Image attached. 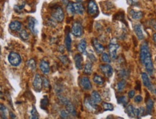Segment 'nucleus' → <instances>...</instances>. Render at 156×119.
I'll use <instances>...</instances> for the list:
<instances>
[{
    "instance_id": "obj_1",
    "label": "nucleus",
    "mask_w": 156,
    "mask_h": 119,
    "mask_svg": "<svg viewBox=\"0 0 156 119\" xmlns=\"http://www.w3.org/2000/svg\"><path fill=\"white\" fill-rule=\"evenodd\" d=\"M140 61L150 75H153L154 68H153V61H152L151 53H150L149 46L147 42H144L140 48Z\"/></svg>"
},
{
    "instance_id": "obj_2",
    "label": "nucleus",
    "mask_w": 156,
    "mask_h": 119,
    "mask_svg": "<svg viewBox=\"0 0 156 119\" xmlns=\"http://www.w3.org/2000/svg\"><path fill=\"white\" fill-rule=\"evenodd\" d=\"M118 48H119V45H118L116 39V38H113L110 41L109 46H108V51H109L110 56H111L112 59H116V58L117 51H118Z\"/></svg>"
},
{
    "instance_id": "obj_3",
    "label": "nucleus",
    "mask_w": 156,
    "mask_h": 119,
    "mask_svg": "<svg viewBox=\"0 0 156 119\" xmlns=\"http://www.w3.org/2000/svg\"><path fill=\"white\" fill-rule=\"evenodd\" d=\"M51 16L55 21L58 22H62L64 19V14L63 10L60 7H56L52 10Z\"/></svg>"
},
{
    "instance_id": "obj_4",
    "label": "nucleus",
    "mask_w": 156,
    "mask_h": 119,
    "mask_svg": "<svg viewBox=\"0 0 156 119\" xmlns=\"http://www.w3.org/2000/svg\"><path fill=\"white\" fill-rule=\"evenodd\" d=\"M8 61L11 65L17 67L21 63V57L17 53L11 52L8 56Z\"/></svg>"
},
{
    "instance_id": "obj_5",
    "label": "nucleus",
    "mask_w": 156,
    "mask_h": 119,
    "mask_svg": "<svg viewBox=\"0 0 156 119\" xmlns=\"http://www.w3.org/2000/svg\"><path fill=\"white\" fill-rule=\"evenodd\" d=\"M72 33L75 37H80L83 34V27L79 22H75L72 27Z\"/></svg>"
},
{
    "instance_id": "obj_6",
    "label": "nucleus",
    "mask_w": 156,
    "mask_h": 119,
    "mask_svg": "<svg viewBox=\"0 0 156 119\" xmlns=\"http://www.w3.org/2000/svg\"><path fill=\"white\" fill-rule=\"evenodd\" d=\"M88 12L90 16L95 17L98 14V7L95 1L90 0L88 5Z\"/></svg>"
},
{
    "instance_id": "obj_7",
    "label": "nucleus",
    "mask_w": 156,
    "mask_h": 119,
    "mask_svg": "<svg viewBox=\"0 0 156 119\" xmlns=\"http://www.w3.org/2000/svg\"><path fill=\"white\" fill-rule=\"evenodd\" d=\"M33 88L36 92L41 91L42 87H43V80H42L40 74H36L35 75L34 80H33Z\"/></svg>"
},
{
    "instance_id": "obj_8",
    "label": "nucleus",
    "mask_w": 156,
    "mask_h": 119,
    "mask_svg": "<svg viewBox=\"0 0 156 119\" xmlns=\"http://www.w3.org/2000/svg\"><path fill=\"white\" fill-rule=\"evenodd\" d=\"M84 103H85V107H86L87 110L89 112L95 113V112H96L97 110H98L97 104H95V103L92 101L90 97H88V98L85 99Z\"/></svg>"
},
{
    "instance_id": "obj_9",
    "label": "nucleus",
    "mask_w": 156,
    "mask_h": 119,
    "mask_svg": "<svg viewBox=\"0 0 156 119\" xmlns=\"http://www.w3.org/2000/svg\"><path fill=\"white\" fill-rule=\"evenodd\" d=\"M100 69L102 71L103 74L107 77V78H110L111 76L113 75L114 73V69L113 67H111L110 64H103V65L100 66Z\"/></svg>"
},
{
    "instance_id": "obj_10",
    "label": "nucleus",
    "mask_w": 156,
    "mask_h": 119,
    "mask_svg": "<svg viewBox=\"0 0 156 119\" xmlns=\"http://www.w3.org/2000/svg\"><path fill=\"white\" fill-rule=\"evenodd\" d=\"M37 25H38V22L34 18H33V17L29 18L28 23H27V27H28V29L31 31L32 33H33L34 35H36V34L38 33Z\"/></svg>"
},
{
    "instance_id": "obj_11",
    "label": "nucleus",
    "mask_w": 156,
    "mask_h": 119,
    "mask_svg": "<svg viewBox=\"0 0 156 119\" xmlns=\"http://www.w3.org/2000/svg\"><path fill=\"white\" fill-rule=\"evenodd\" d=\"M79 85L84 90H90L92 89V84L89 78L87 77H81L79 80Z\"/></svg>"
},
{
    "instance_id": "obj_12",
    "label": "nucleus",
    "mask_w": 156,
    "mask_h": 119,
    "mask_svg": "<svg viewBox=\"0 0 156 119\" xmlns=\"http://www.w3.org/2000/svg\"><path fill=\"white\" fill-rule=\"evenodd\" d=\"M126 113L129 117L131 118H138V108H136L134 106L130 105L126 107Z\"/></svg>"
},
{
    "instance_id": "obj_13",
    "label": "nucleus",
    "mask_w": 156,
    "mask_h": 119,
    "mask_svg": "<svg viewBox=\"0 0 156 119\" xmlns=\"http://www.w3.org/2000/svg\"><path fill=\"white\" fill-rule=\"evenodd\" d=\"M134 31L136 35H137V38H138L140 41H142L144 38V33H143L142 28V25L140 24H136L134 25Z\"/></svg>"
},
{
    "instance_id": "obj_14",
    "label": "nucleus",
    "mask_w": 156,
    "mask_h": 119,
    "mask_svg": "<svg viewBox=\"0 0 156 119\" xmlns=\"http://www.w3.org/2000/svg\"><path fill=\"white\" fill-rule=\"evenodd\" d=\"M142 82L144 85L146 87L149 89V90H153V85H152L151 81L150 80V77L147 75V73L143 72L142 73Z\"/></svg>"
},
{
    "instance_id": "obj_15",
    "label": "nucleus",
    "mask_w": 156,
    "mask_h": 119,
    "mask_svg": "<svg viewBox=\"0 0 156 119\" xmlns=\"http://www.w3.org/2000/svg\"><path fill=\"white\" fill-rule=\"evenodd\" d=\"M92 45H93L94 48H95V51L98 54H102L104 51V47L101 43L98 41L97 38H93L92 39Z\"/></svg>"
},
{
    "instance_id": "obj_16",
    "label": "nucleus",
    "mask_w": 156,
    "mask_h": 119,
    "mask_svg": "<svg viewBox=\"0 0 156 119\" xmlns=\"http://www.w3.org/2000/svg\"><path fill=\"white\" fill-rule=\"evenodd\" d=\"M75 67L77 69H82V67H83V58L81 54H76L75 56Z\"/></svg>"
},
{
    "instance_id": "obj_17",
    "label": "nucleus",
    "mask_w": 156,
    "mask_h": 119,
    "mask_svg": "<svg viewBox=\"0 0 156 119\" xmlns=\"http://www.w3.org/2000/svg\"><path fill=\"white\" fill-rule=\"evenodd\" d=\"M40 69L44 74H48L50 72V67L49 63L45 60H41L40 62Z\"/></svg>"
},
{
    "instance_id": "obj_18",
    "label": "nucleus",
    "mask_w": 156,
    "mask_h": 119,
    "mask_svg": "<svg viewBox=\"0 0 156 119\" xmlns=\"http://www.w3.org/2000/svg\"><path fill=\"white\" fill-rule=\"evenodd\" d=\"M129 15L131 18V19L139 20H141L143 18V12H140V11H136L134 10H131L129 11Z\"/></svg>"
},
{
    "instance_id": "obj_19",
    "label": "nucleus",
    "mask_w": 156,
    "mask_h": 119,
    "mask_svg": "<svg viewBox=\"0 0 156 119\" xmlns=\"http://www.w3.org/2000/svg\"><path fill=\"white\" fill-rule=\"evenodd\" d=\"M74 9H75V13L78 14V15H83L84 12H85V8L84 6L82 5V3L80 2H75L73 3Z\"/></svg>"
},
{
    "instance_id": "obj_20",
    "label": "nucleus",
    "mask_w": 156,
    "mask_h": 119,
    "mask_svg": "<svg viewBox=\"0 0 156 119\" xmlns=\"http://www.w3.org/2000/svg\"><path fill=\"white\" fill-rule=\"evenodd\" d=\"M90 98L92 99V101L95 103V104H99L102 102V98H101V95L99 94V92L97 91H93L91 93V97Z\"/></svg>"
},
{
    "instance_id": "obj_21",
    "label": "nucleus",
    "mask_w": 156,
    "mask_h": 119,
    "mask_svg": "<svg viewBox=\"0 0 156 119\" xmlns=\"http://www.w3.org/2000/svg\"><path fill=\"white\" fill-rule=\"evenodd\" d=\"M9 112L7 107L2 103H0V116L1 119H8Z\"/></svg>"
},
{
    "instance_id": "obj_22",
    "label": "nucleus",
    "mask_w": 156,
    "mask_h": 119,
    "mask_svg": "<svg viewBox=\"0 0 156 119\" xmlns=\"http://www.w3.org/2000/svg\"><path fill=\"white\" fill-rule=\"evenodd\" d=\"M65 106H66V110L69 112V114L72 115V116H76L77 111L76 110H75V106H74V105L72 104V102H71L70 100L65 105Z\"/></svg>"
},
{
    "instance_id": "obj_23",
    "label": "nucleus",
    "mask_w": 156,
    "mask_h": 119,
    "mask_svg": "<svg viewBox=\"0 0 156 119\" xmlns=\"http://www.w3.org/2000/svg\"><path fill=\"white\" fill-rule=\"evenodd\" d=\"M22 28L21 22L19 21H12L10 24V28L13 31H20Z\"/></svg>"
},
{
    "instance_id": "obj_24",
    "label": "nucleus",
    "mask_w": 156,
    "mask_h": 119,
    "mask_svg": "<svg viewBox=\"0 0 156 119\" xmlns=\"http://www.w3.org/2000/svg\"><path fill=\"white\" fill-rule=\"evenodd\" d=\"M87 48V42L85 39H82L77 46V50L81 54H85L86 52Z\"/></svg>"
},
{
    "instance_id": "obj_25",
    "label": "nucleus",
    "mask_w": 156,
    "mask_h": 119,
    "mask_svg": "<svg viewBox=\"0 0 156 119\" xmlns=\"http://www.w3.org/2000/svg\"><path fill=\"white\" fill-rule=\"evenodd\" d=\"M153 106H154V102L152 99H149L146 103V109L148 114H151L153 110Z\"/></svg>"
},
{
    "instance_id": "obj_26",
    "label": "nucleus",
    "mask_w": 156,
    "mask_h": 119,
    "mask_svg": "<svg viewBox=\"0 0 156 119\" xmlns=\"http://www.w3.org/2000/svg\"><path fill=\"white\" fill-rule=\"evenodd\" d=\"M92 63L90 62V61H88V62L85 64V67H84V73L88 75H90L92 73Z\"/></svg>"
},
{
    "instance_id": "obj_27",
    "label": "nucleus",
    "mask_w": 156,
    "mask_h": 119,
    "mask_svg": "<svg viewBox=\"0 0 156 119\" xmlns=\"http://www.w3.org/2000/svg\"><path fill=\"white\" fill-rule=\"evenodd\" d=\"M65 46H66V48L68 51H70L71 47H72V38H71L69 33H68L65 38Z\"/></svg>"
},
{
    "instance_id": "obj_28",
    "label": "nucleus",
    "mask_w": 156,
    "mask_h": 119,
    "mask_svg": "<svg viewBox=\"0 0 156 119\" xmlns=\"http://www.w3.org/2000/svg\"><path fill=\"white\" fill-rule=\"evenodd\" d=\"M126 85H127V82L124 80H121V81L117 83L116 90L118 92H122L126 87Z\"/></svg>"
},
{
    "instance_id": "obj_29",
    "label": "nucleus",
    "mask_w": 156,
    "mask_h": 119,
    "mask_svg": "<svg viewBox=\"0 0 156 119\" xmlns=\"http://www.w3.org/2000/svg\"><path fill=\"white\" fill-rule=\"evenodd\" d=\"M66 12L69 14L70 16H74L75 14V9H74L73 7V3L72 2H69L67 5H66Z\"/></svg>"
},
{
    "instance_id": "obj_30",
    "label": "nucleus",
    "mask_w": 156,
    "mask_h": 119,
    "mask_svg": "<svg viewBox=\"0 0 156 119\" xmlns=\"http://www.w3.org/2000/svg\"><path fill=\"white\" fill-rule=\"evenodd\" d=\"M93 82L95 84L100 86L103 85V84H104L103 79L101 76L98 75V74H95V76H94L93 77Z\"/></svg>"
},
{
    "instance_id": "obj_31",
    "label": "nucleus",
    "mask_w": 156,
    "mask_h": 119,
    "mask_svg": "<svg viewBox=\"0 0 156 119\" xmlns=\"http://www.w3.org/2000/svg\"><path fill=\"white\" fill-rule=\"evenodd\" d=\"M30 119H39V115L38 113L37 110H36V107L34 105L33 106L31 112H30Z\"/></svg>"
},
{
    "instance_id": "obj_32",
    "label": "nucleus",
    "mask_w": 156,
    "mask_h": 119,
    "mask_svg": "<svg viewBox=\"0 0 156 119\" xmlns=\"http://www.w3.org/2000/svg\"><path fill=\"white\" fill-rule=\"evenodd\" d=\"M26 64H27V67H28L31 70L36 69V61H35V60L33 59V58L28 60V61H27V63H26Z\"/></svg>"
},
{
    "instance_id": "obj_33",
    "label": "nucleus",
    "mask_w": 156,
    "mask_h": 119,
    "mask_svg": "<svg viewBox=\"0 0 156 119\" xmlns=\"http://www.w3.org/2000/svg\"><path fill=\"white\" fill-rule=\"evenodd\" d=\"M101 59H102V61L104 63H106V64L111 63V58H110L108 54H106V53H103L102 56H101Z\"/></svg>"
},
{
    "instance_id": "obj_34",
    "label": "nucleus",
    "mask_w": 156,
    "mask_h": 119,
    "mask_svg": "<svg viewBox=\"0 0 156 119\" xmlns=\"http://www.w3.org/2000/svg\"><path fill=\"white\" fill-rule=\"evenodd\" d=\"M20 37L24 41H26V40L28 39L29 35L25 30H21V31H20Z\"/></svg>"
},
{
    "instance_id": "obj_35",
    "label": "nucleus",
    "mask_w": 156,
    "mask_h": 119,
    "mask_svg": "<svg viewBox=\"0 0 156 119\" xmlns=\"http://www.w3.org/2000/svg\"><path fill=\"white\" fill-rule=\"evenodd\" d=\"M103 108L104 110H114V105L111 103H103Z\"/></svg>"
},
{
    "instance_id": "obj_36",
    "label": "nucleus",
    "mask_w": 156,
    "mask_h": 119,
    "mask_svg": "<svg viewBox=\"0 0 156 119\" xmlns=\"http://www.w3.org/2000/svg\"><path fill=\"white\" fill-rule=\"evenodd\" d=\"M118 103H121V104H122L123 105L127 106V102H128L127 97H125V96H121V97H118Z\"/></svg>"
},
{
    "instance_id": "obj_37",
    "label": "nucleus",
    "mask_w": 156,
    "mask_h": 119,
    "mask_svg": "<svg viewBox=\"0 0 156 119\" xmlns=\"http://www.w3.org/2000/svg\"><path fill=\"white\" fill-rule=\"evenodd\" d=\"M69 113L66 110H62L60 111V116L62 118L67 119L68 117H69Z\"/></svg>"
},
{
    "instance_id": "obj_38",
    "label": "nucleus",
    "mask_w": 156,
    "mask_h": 119,
    "mask_svg": "<svg viewBox=\"0 0 156 119\" xmlns=\"http://www.w3.org/2000/svg\"><path fill=\"white\" fill-rule=\"evenodd\" d=\"M42 80H43V87H44L45 88H49V87H50V82H49V80H48L47 78H46V77H43Z\"/></svg>"
},
{
    "instance_id": "obj_39",
    "label": "nucleus",
    "mask_w": 156,
    "mask_h": 119,
    "mask_svg": "<svg viewBox=\"0 0 156 119\" xmlns=\"http://www.w3.org/2000/svg\"><path fill=\"white\" fill-rule=\"evenodd\" d=\"M144 108L142 107H140V108H138V118H140L142 116H144Z\"/></svg>"
},
{
    "instance_id": "obj_40",
    "label": "nucleus",
    "mask_w": 156,
    "mask_h": 119,
    "mask_svg": "<svg viewBox=\"0 0 156 119\" xmlns=\"http://www.w3.org/2000/svg\"><path fill=\"white\" fill-rule=\"evenodd\" d=\"M48 104H49V100H48L47 97H44V98L41 100V106L46 107Z\"/></svg>"
},
{
    "instance_id": "obj_41",
    "label": "nucleus",
    "mask_w": 156,
    "mask_h": 119,
    "mask_svg": "<svg viewBox=\"0 0 156 119\" xmlns=\"http://www.w3.org/2000/svg\"><path fill=\"white\" fill-rule=\"evenodd\" d=\"M59 58H60V60L62 61V62L63 63V64H66V63L68 62V58L66 56H60Z\"/></svg>"
},
{
    "instance_id": "obj_42",
    "label": "nucleus",
    "mask_w": 156,
    "mask_h": 119,
    "mask_svg": "<svg viewBox=\"0 0 156 119\" xmlns=\"http://www.w3.org/2000/svg\"><path fill=\"white\" fill-rule=\"evenodd\" d=\"M142 101V97L141 95H137L134 97V102L137 103H140Z\"/></svg>"
},
{
    "instance_id": "obj_43",
    "label": "nucleus",
    "mask_w": 156,
    "mask_h": 119,
    "mask_svg": "<svg viewBox=\"0 0 156 119\" xmlns=\"http://www.w3.org/2000/svg\"><path fill=\"white\" fill-rule=\"evenodd\" d=\"M88 54V57H89L90 59L92 61H96V58H95V56L92 54Z\"/></svg>"
},
{
    "instance_id": "obj_44",
    "label": "nucleus",
    "mask_w": 156,
    "mask_h": 119,
    "mask_svg": "<svg viewBox=\"0 0 156 119\" xmlns=\"http://www.w3.org/2000/svg\"><path fill=\"white\" fill-rule=\"evenodd\" d=\"M134 95H135V92H134V90H131V91L129 92V93H128V96L129 98H132V97H134Z\"/></svg>"
},
{
    "instance_id": "obj_45",
    "label": "nucleus",
    "mask_w": 156,
    "mask_h": 119,
    "mask_svg": "<svg viewBox=\"0 0 156 119\" xmlns=\"http://www.w3.org/2000/svg\"><path fill=\"white\" fill-rule=\"evenodd\" d=\"M61 1L64 5H67L69 4V0H61Z\"/></svg>"
},
{
    "instance_id": "obj_46",
    "label": "nucleus",
    "mask_w": 156,
    "mask_h": 119,
    "mask_svg": "<svg viewBox=\"0 0 156 119\" xmlns=\"http://www.w3.org/2000/svg\"><path fill=\"white\" fill-rule=\"evenodd\" d=\"M152 26H153V28L156 31V21H153V22H152Z\"/></svg>"
},
{
    "instance_id": "obj_47",
    "label": "nucleus",
    "mask_w": 156,
    "mask_h": 119,
    "mask_svg": "<svg viewBox=\"0 0 156 119\" xmlns=\"http://www.w3.org/2000/svg\"><path fill=\"white\" fill-rule=\"evenodd\" d=\"M10 118H11L12 119H16V116H14V113H10Z\"/></svg>"
},
{
    "instance_id": "obj_48",
    "label": "nucleus",
    "mask_w": 156,
    "mask_h": 119,
    "mask_svg": "<svg viewBox=\"0 0 156 119\" xmlns=\"http://www.w3.org/2000/svg\"><path fill=\"white\" fill-rule=\"evenodd\" d=\"M153 41H154L155 44H156V33H155L153 34Z\"/></svg>"
},
{
    "instance_id": "obj_49",
    "label": "nucleus",
    "mask_w": 156,
    "mask_h": 119,
    "mask_svg": "<svg viewBox=\"0 0 156 119\" xmlns=\"http://www.w3.org/2000/svg\"><path fill=\"white\" fill-rule=\"evenodd\" d=\"M3 95H3L2 91H1V89H0V98H3Z\"/></svg>"
},
{
    "instance_id": "obj_50",
    "label": "nucleus",
    "mask_w": 156,
    "mask_h": 119,
    "mask_svg": "<svg viewBox=\"0 0 156 119\" xmlns=\"http://www.w3.org/2000/svg\"><path fill=\"white\" fill-rule=\"evenodd\" d=\"M106 119H114V118H113L112 116H108V117L106 118Z\"/></svg>"
},
{
    "instance_id": "obj_51",
    "label": "nucleus",
    "mask_w": 156,
    "mask_h": 119,
    "mask_svg": "<svg viewBox=\"0 0 156 119\" xmlns=\"http://www.w3.org/2000/svg\"><path fill=\"white\" fill-rule=\"evenodd\" d=\"M154 92H155V95H156V89L154 90Z\"/></svg>"
},
{
    "instance_id": "obj_52",
    "label": "nucleus",
    "mask_w": 156,
    "mask_h": 119,
    "mask_svg": "<svg viewBox=\"0 0 156 119\" xmlns=\"http://www.w3.org/2000/svg\"><path fill=\"white\" fill-rule=\"evenodd\" d=\"M0 57H1V47H0Z\"/></svg>"
},
{
    "instance_id": "obj_53",
    "label": "nucleus",
    "mask_w": 156,
    "mask_h": 119,
    "mask_svg": "<svg viewBox=\"0 0 156 119\" xmlns=\"http://www.w3.org/2000/svg\"><path fill=\"white\" fill-rule=\"evenodd\" d=\"M67 119H74V118H68Z\"/></svg>"
}]
</instances>
